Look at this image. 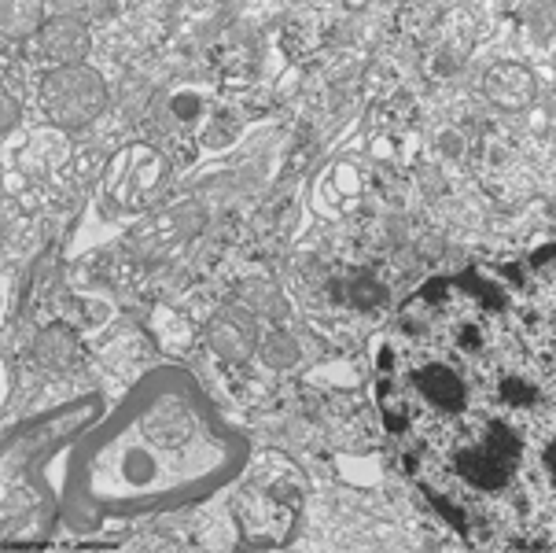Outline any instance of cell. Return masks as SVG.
Returning a JSON list of instances; mask_svg holds the SVG:
<instances>
[{
	"label": "cell",
	"instance_id": "6da1fadb",
	"mask_svg": "<svg viewBox=\"0 0 556 553\" xmlns=\"http://www.w3.org/2000/svg\"><path fill=\"white\" fill-rule=\"evenodd\" d=\"M170 181V163L159 148L137 144L115 155V163L104 174V200L115 211H144L151 203H159Z\"/></svg>",
	"mask_w": 556,
	"mask_h": 553
},
{
	"label": "cell",
	"instance_id": "7a4b0ae2",
	"mask_svg": "<svg viewBox=\"0 0 556 553\" xmlns=\"http://www.w3.org/2000/svg\"><path fill=\"white\" fill-rule=\"evenodd\" d=\"M107 107V85L93 67L52 71L41 82V111L59 130H85Z\"/></svg>",
	"mask_w": 556,
	"mask_h": 553
},
{
	"label": "cell",
	"instance_id": "3957f363",
	"mask_svg": "<svg viewBox=\"0 0 556 553\" xmlns=\"http://www.w3.org/2000/svg\"><path fill=\"white\" fill-rule=\"evenodd\" d=\"M23 52L34 67H45L48 74L82 67L85 56H89V30H85L82 19L59 15V19H48L30 41H23Z\"/></svg>",
	"mask_w": 556,
	"mask_h": 553
},
{
	"label": "cell",
	"instance_id": "277c9868",
	"mask_svg": "<svg viewBox=\"0 0 556 553\" xmlns=\"http://www.w3.org/2000/svg\"><path fill=\"white\" fill-rule=\"evenodd\" d=\"M457 472L479 491H501L509 483V461L498 458L490 447H472L457 454Z\"/></svg>",
	"mask_w": 556,
	"mask_h": 553
},
{
	"label": "cell",
	"instance_id": "5b68a950",
	"mask_svg": "<svg viewBox=\"0 0 556 553\" xmlns=\"http://www.w3.org/2000/svg\"><path fill=\"white\" fill-rule=\"evenodd\" d=\"M413 384L439 410H461L464 406V380L453 373L450 365H424L413 373Z\"/></svg>",
	"mask_w": 556,
	"mask_h": 553
},
{
	"label": "cell",
	"instance_id": "8992f818",
	"mask_svg": "<svg viewBox=\"0 0 556 553\" xmlns=\"http://www.w3.org/2000/svg\"><path fill=\"white\" fill-rule=\"evenodd\" d=\"M483 89H487V93L494 96L501 107H523L527 100H531L534 82H531V74L523 71L520 63H498V67L487 74Z\"/></svg>",
	"mask_w": 556,
	"mask_h": 553
},
{
	"label": "cell",
	"instance_id": "52a82bcc",
	"mask_svg": "<svg viewBox=\"0 0 556 553\" xmlns=\"http://www.w3.org/2000/svg\"><path fill=\"white\" fill-rule=\"evenodd\" d=\"M144 432H148V439L151 443H159V447H181V443L192 436V417L185 413V406L163 402V406H155V410L148 413Z\"/></svg>",
	"mask_w": 556,
	"mask_h": 553
},
{
	"label": "cell",
	"instance_id": "ba28073f",
	"mask_svg": "<svg viewBox=\"0 0 556 553\" xmlns=\"http://www.w3.org/2000/svg\"><path fill=\"white\" fill-rule=\"evenodd\" d=\"M37 362L48 365L52 373H74L82 365V347L70 329H45L37 336Z\"/></svg>",
	"mask_w": 556,
	"mask_h": 553
},
{
	"label": "cell",
	"instance_id": "9c48e42d",
	"mask_svg": "<svg viewBox=\"0 0 556 553\" xmlns=\"http://www.w3.org/2000/svg\"><path fill=\"white\" fill-rule=\"evenodd\" d=\"M321 19L317 15H291L288 26H284V34H280V41H284V52H288L291 59H306L313 52V48L321 45Z\"/></svg>",
	"mask_w": 556,
	"mask_h": 553
},
{
	"label": "cell",
	"instance_id": "30bf717a",
	"mask_svg": "<svg viewBox=\"0 0 556 553\" xmlns=\"http://www.w3.org/2000/svg\"><path fill=\"white\" fill-rule=\"evenodd\" d=\"M41 26H45V19L37 15V8H23V4H8V8H4V34L8 37L15 34V37H26V41H30Z\"/></svg>",
	"mask_w": 556,
	"mask_h": 553
},
{
	"label": "cell",
	"instance_id": "8fae6325",
	"mask_svg": "<svg viewBox=\"0 0 556 553\" xmlns=\"http://www.w3.org/2000/svg\"><path fill=\"white\" fill-rule=\"evenodd\" d=\"M236 137H240V122H236L229 111H221V115H210L207 133H203V141H207L210 148H225V144H232Z\"/></svg>",
	"mask_w": 556,
	"mask_h": 553
},
{
	"label": "cell",
	"instance_id": "7c38bea8",
	"mask_svg": "<svg viewBox=\"0 0 556 553\" xmlns=\"http://www.w3.org/2000/svg\"><path fill=\"white\" fill-rule=\"evenodd\" d=\"M350 303L358 306V310H376V306L387 303V292L372 277H354V284H350Z\"/></svg>",
	"mask_w": 556,
	"mask_h": 553
},
{
	"label": "cell",
	"instance_id": "4fadbf2b",
	"mask_svg": "<svg viewBox=\"0 0 556 553\" xmlns=\"http://www.w3.org/2000/svg\"><path fill=\"white\" fill-rule=\"evenodd\" d=\"M483 447H490L498 458L512 461V458H520V436L512 432L509 424H490V432H487V443Z\"/></svg>",
	"mask_w": 556,
	"mask_h": 553
},
{
	"label": "cell",
	"instance_id": "5bb4252c",
	"mask_svg": "<svg viewBox=\"0 0 556 553\" xmlns=\"http://www.w3.org/2000/svg\"><path fill=\"white\" fill-rule=\"evenodd\" d=\"M262 354H266L269 365H291L295 358H299V347H295L284 332H273V336L262 343Z\"/></svg>",
	"mask_w": 556,
	"mask_h": 553
},
{
	"label": "cell",
	"instance_id": "9a60e30c",
	"mask_svg": "<svg viewBox=\"0 0 556 553\" xmlns=\"http://www.w3.org/2000/svg\"><path fill=\"white\" fill-rule=\"evenodd\" d=\"M501 399L509 402V406H531V402L538 399V388H531V384L520 377H505L501 380Z\"/></svg>",
	"mask_w": 556,
	"mask_h": 553
},
{
	"label": "cell",
	"instance_id": "2e32d148",
	"mask_svg": "<svg viewBox=\"0 0 556 553\" xmlns=\"http://www.w3.org/2000/svg\"><path fill=\"white\" fill-rule=\"evenodd\" d=\"M0 100H4V130H15V122H19V100L8 89L0 93Z\"/></svg>",
	"mask_w": 556,
	"mask_h": 553
},
{
	"label": "cell",
	"instance_id": "e0dca14e",
	"mask_svg": "<svg viewBox=\"0 0 556 553\" xmlns=\"http://www.w3.org/2000/svg\"><path fill=\"white\" fill-rule=\"evenodd\" d=\"M461 347H468V351L479 347V329H475V325H464L461 329Z\"/></svg>",
	"mask_w": 556,
	"mask_h": 553
},
{
	"label": "cell",
	"instance_id": "ac0fdd59",
	"mask_svg": "<svg viewBox=\"0 0 556 553\" xmlns=\"http://www.w3.org/2000/svg\"><path fill=\"white\" fill-rule=\"evenodd\" d=\"M133 472H137V476H148L151 465H148V461H129V476H133Z\"/></svg>",
	"mask_w": 556,
	"mask_h": 553
}]
</instances>
